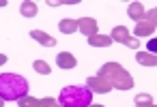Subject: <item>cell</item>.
I'll list each match as a JSON object with an SVG mask.
<instances>
[{
  "label": "cell",
  "mask_w": 157,
  "mask_h": 107,
  "mask_svg": "<svg viewBox=\"0 0 157 107\" xmlns=\"http://www.w3.org/2000/svg\"><path fill=\"white\" fill-rule=\"evenodd\" d=\"M60 107H88L93 103V92L86 86H67L58 94Z\"/></svg>",
  "instance_id": "3"
},
{
  "label": "cell",
  "mask_w": 157,
  "mask_h": 107,
  "mask_svg": "<svg viewBox=\"0 0 157 107\" xmlns=\"http://www.w3.org/2000/svg\"><path fill=\"white\" fill-rule=\"evenodd\" d=\"M144 20H146V22H151V24H155V20H157V9L144 11Z\"/></svg>",
  "instance_id": "19"
},
{
  "label": "cell",
  "mask_w": 157,
  "mask_h": 107,
  "mask_svg": "<svg viewBox=\"0 0 157 107\" xmlns=\"http://www.w3.org/2000/svg\"><path fill=\"white\" fill-rule=\"evenodd\" d=\"M58 30L63 34H73L78 32V20H60L58 22Z\"/></svg>",
  "instance_id": "13"
},
{
  "label": "cell",
  "mask_w": 157,
  "mask_h": 107,
  "mask_svg": "<svg viewBox=\"0 0 157 107\" xmlns=\"http://www.w3.org/2000/svg\"><path fill=\"white\" fill-rule=\"evenodd\" d=\"M88 41V45L90 47H110L112 45V39L108 37V34H95V37H90V39H86Z\"/></svg>",
  "instance_id": "11"
},
{
  "label": "cell",
  "mask_w": 157,
  "mask_h": 107,
  "mask_svg": "<svg viewBox=\"0 0 157 107\" xmlns=\"http://www.w3.org/2000/svg\"><path fill=\"white\" fill-rule=\"evenodd\" d=\"M136 62L142 66H157V56L148 54V52H138L136 54Z\"/></svg>",
  "instance_id": "12"
},
{
  "label": "cell",
  "mask_w": 157,
  "mask_h": 107,
  "mask_svg": "<svg viewBox=\"0 0 157 107\" xmlns=\"http://www.w3.org/2000/svg\"><path fill=\"white\" fill-rule=\"evenodd\" d=\"M153 32H155V24H151V22H146V20L138 22V24H136V30H133L136 39H144V37H151Z\"/></svg>",
  "instance_id": "9"
},
{
  "label": "cell",
  "mask_w": 157,
  "mask_h": 107,
  "mask_svg": "<svg viewBox=\"0 0 157 107\" xmlns=\"http://www.w3.org/2000/svg\"><path fill=\"white\" fill-rule=\"evenodd\" d=\"M99 77H103L112 88L116 90H131L133 88V77L129 75V71L118 64V62H105L99 71H97Z\"/></svg>",
  "instance_id": "2"
},
{
  "label": "cell",
  "mask_w": 157,
  "mask_h": 107,
  "mask_svg": "<svg viewBox=\"0 0 157 107\" xmlns=\"http://www.w3.org/2000/svg\"><path fill=\"white\" fill-rule=\"evenodd\" d=\"M88 107H105V105H88Z\"/></svg>",
  "instance_id": "22"
},
{
  "label": "cell",
  "mask_w": 157,
  "mask_h": 107,
  "mask_svg": "<svg viewBox=\"0 0 157 107\" xmlns=\"http://www.w3.org/2000/svg\"><path fill=\"white\" fill-rule=\"evenodd\" d=\"M127 15H129L133 22H142V20H144V5H142V2H129Z\"/></svg>",
  "instance_id": "10"
},
{
  "label": "cell",
  "mask_w": 157,
  "mask_h": 107,
  "mask_svg": "<svg viewBox=\"0 0 157 107\" xmlns=\"http://www.w3.org/2000/svg\"><path fill=\"white\" fill-rule=\"evenodd\" d=\"M7 60H9V58H7L5 54H0V66H2V64H7Z\"/></svg>",
  "instance_id": "20"
},
{
  "label": "cell",
  "mask_w": 157,
  "mask_h": 107,
  "mask_svg": "<svg viewBox=\"0 0 157 107\" xmlns=\"http://www.w3.org/2000/svg\"><path fill=\"white\" fill-rule=\"evenodd\" d=\"M37 5L35 2H30V0H24V2L20 5V13L24 15V17H37Z\"/></svg>",
  "instance_id": "14"
},
{
  "label": "cell",
  "mask_w": 157,
  "mask_h": 107,
  "mask_svg": "<svg viewBox=\"0 0 157 107\" xmlns=\"http://www.w3.org/2000/svg\"><path fill=\"white\" fill-rule=\"evenodd\" d=\"M33 69H35L39 75H50V73H52V69H50V64H48L45 60H35V62H33Z\"/></svg>",
  "instance_id": "16"
},
{
  "label": "cell",
  "mask_w": 157,
  "mask_h": 107,
  "mask_svg": "<svg viewBox=\"0 0 157 107\" xmlns=\"http://www.w3.org/2000/svg\"><path fill=\"white\" fill-rule=\"evenodd\" d=\"M0 7H7V0H0Z\"/></svg>",
  "instance_id": "21"
},
{
  "label": "cell",
  "mask_w": 157,
  "mask_h": 107,
  "mask_svg": "<svg viewBox=\"0 0 157 107\" xmlns=\"http://www.w3.org/2000/svg\"><path fill=\"white\" fill-rule=\"evenodd\" d=\"M17 107H39V98H35V96H22L20 101H17Z\"/></svg>",
  "instance_id": "17"
},
{
  "label": "cell",
  "mask_w": 157,
  "mask_h": 107,
  "mask_svg": "<svg viewBox=\"0 0 157 107\" xmlns=\"http://www.w3.org/2000/svg\"><path fill=\"white\" fill-rule=\"evenodd\" d=\"M78 30H80L86 39L95 37V34H97V20H93V17H82V20H78Z\"/></svg>",
  "instance_id": "6"
},
{
  "label": "cell",
  "mask_w": 157,
  "mask_h": 107,
  "mask_svg": "<svg viewBox=\"0 0 157 107\" xmlns=\"http://www.w3.org/2000/svg\"><path fill=\"white\" fill-rule=\"evenodd\" d=\"M56 64H58V69L69 71V69H75L78 60H75V56H73L71 52H60V54L56 56Z\"/></svg>",
  "instance_id": "7"
},
{
  "label": "cell",
  "mask_w": 157,
  "mask_h": 107,
  "mask_svg": "<svg viewBox=\"0 0 157 107\" xmlns=\"http://www.w3.org/2000/svg\"><path fill=\"white\" fill-rule=\"evenodd\" d=\"M133 103H136L138 107H148V105H155V103H153V96H151V94H146V92H140V94H136Z\"/></svg>",
  "instance_id": "15"
},
{
  "label": "cell",
  "mask_w": 157,
  "mask_h": 107,
  "mask_svg": "<svg viewBox=\"0 0 157 107\" xmlns=\"http://www.w3.org/2000/svg\"><path fill=\"white\" fill-rule=\"evenodd\" d=\"M0 107H5V101H2V98H0Z\"/></svg>",
  "instance_id": "23"
},
{
  "label": "cell",
  "mask_w": 157,
  "mask_h": 107,
  "mask_svg": "<svg viewBox=\"0 0 157 107\" xmlns=\"http://www.w3.org/2000/svg\"><path fill=\"white\" fill-rule=\"evenodd\" d=\"M39 107H60V103L52 96H45V98H39Z\"/></svg>",
  "instance_id": "18"
},
{
  "label": "cell",
  "mask_w": 157,
  "mask_h": 107,
  "mask_svg": "<svg viewBox=\"0 0 157 107\" xmlns=\"http://www.w3.org/2000/svg\"><path fill=\"white\" fill-rule=\"evenodd\" d=\"M86 88H88L90 92H97V94H108V92L112 90V86H110L103 77H99V75H90V77L86 79Z\"/></svg>",
  "instance_id": "5"
},
{
  "label": "cell",
  "mask_w": 157,
  "mask_h": 107,
  "mask_svg": "<svg viewBox=\"0 0 157 107\" xmlns=\"http://www.w3.org/2000/svg\"><path fill=\"white\" fill-rule=\"evenodd\" d=\"M28 94V81L26 77L17 73H0V98L7 101H20Z\"/></svg>",
  "instance_id": "1"
},
{
  "label": "cell",
  "mask_w": 157,
  "mask_h": 107,
  "mask_svg": "<svg viewBox=\"0 0 157 107\" xmlns=\"http://www.w3.org/2000/svg\"><path fill=\"white\" fill-rule=\"evenodd\" d=\"M148 107H155V105H148Z\"/></svg>",
  "instance_id": "24"
},
{
  "label": "cell",
  "mask_w": 157,
  "mask_h": 107,
  "mask_svg": "<svg viewBox=\"0 0 157 107\" xmlns=\"http://www.w3.org/2000/svg\"><path fill=\"white\" fill-rule=\"evenodd\" d=\"M30 39H35L39 45H43V47H54L56 45V39L54 37H50L48 32H43V30H30Z\"/></svg>",
  "instance_id": "8"
},
{
  "label": "cell",
  "mask_w": 157,
  "mask_h": 107,
  "mask_svg": "<svg viewBox=\"0 0 157 107\" xmlns=\"http://www.w3.org/2000/svg\"><path fill=\"white\" fill-rule=\"evenodd\" d=\"M110 39H112V43L116 41V43H123V45H127V47H131V49H138V47H140V39L131 37L129 30H127L125 26H116V28H112Z\"/></svg>",
  "instance_id": "4"
}]
</instances>
